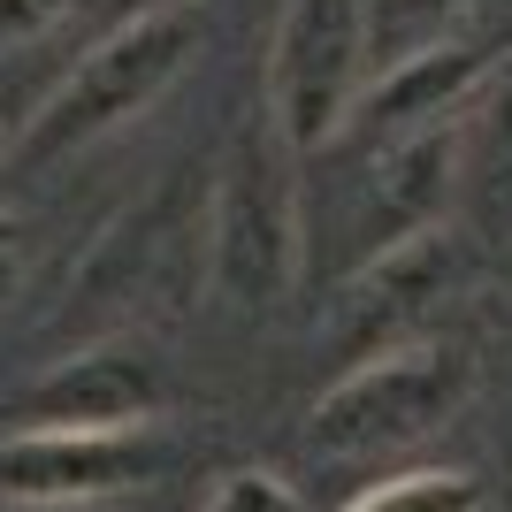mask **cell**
Wrapping results in <instances>:
<instances>
[{
  "label": "cell",
  "instance_id": "3957f363",
  "mask_svg": "<svg viewBox=\"0 0 512 512\" xmlns=\"http://www.w3.org/2000/svg\"><path fill=\"white\" fill-rule=\"evenodd\" d=\"M474 390V360L444 337H406L390 352H367L314 398V451L321 459H375L406 451L451 421Z\"/></svg>",
  "mask_w": 512,
  "mask_h": 512
},
{
  "label": "cell",
  "instance_id": "7c38bea8",
  "mask_svg": "<svg viewBox=\"0 0 512 512\" xmlns=\"http://www.w3.org/2000/svg\"><path fill=\"white\" fill-rule=\"evenodd\" d=\"M474 0H367V39H375V62H398V54H421V46L444 39L451 16H467Z\"/></svg>",
  "mask_w": 512,
  "mask_h": 512
},
{
  "label": "cell",
  "instance_id": "30bf717a",
  "mask_svg": "<svg viewBox=\"0 0 512 512\" xmlns=\"http://www.w3.org/2000/svg\"><path fill=\"white\" fill-rule=\"evenodd\" d=\"M459 230L467 237H512V54L490 62L482 92L459 115Z\"/></svg>",
  "mask_w": 512,
  "mask_h": 512
},
{
  "label": "cell",
  "instance_id": "4fadbf2b",
  "mask_svg": "<svg viewBox=\"0 0 512 512\" xmlns=\"http://www.w3.org/2000/svg\"><path fill=\"white\" fill-rule=\"evenodd\" d=\"M207 512H306V505H299V490H291L283 474H268V467H237V474H222V482H214Z\"/></svg>",
  "mask_w": 512,
  "mask_h": 512
},
{
  "label": "cell",
  "instance_id": "7a4b0ae2",
  "mask_svg": "<svg viewBox=\"0 0 512 512\" xmlns=\"http://www.w3.org/2000/svg\"><path fill=\"white\" fill-rule=\"evenodd\" d=\"M207 283L214 299L260 306L291 299V283L306 268V192H299V153H283L268 123H253L230 146L222 176L207 192Z\"/></svg>",
  "mask_w": 512,
  "mask_h": 512
},
{
  "label": "cell",
  "instance_id": "6da1fadb",
  "mask_svg": "<svg viewBox=\"0 0 512 512\" xmlns=\"http://www.w3.org/2000/svg\"><path fill=\"white\" fill-rule=\"evenodd\" d=\"M192 54H199V8L192 0L130 8L92 54H77V69H69L62 85L39 100V115L23 123L16 161L23 169H46V161H69V153L115 138V130L138 123V115L192 69Z\"/></svg>",
  "mask_w": 512,
  "mask_h": 512
},
{
  "label": "cell",
  "instance_id": "52a82bcc",
  "mask_svg": "<svg viewBox=\"0 0 512 512\" xmlns=\"http://www.w3.org/2000/svg\"><path fill=\"white\" fill-rule=\"evenodd\" d=\"M161 360L138 344H85L23 390L8 421L16 428H146L161 413Z\"/></svg>",
  "mask_w": 512,
  "mask_h": 512
},
{
  "label": "cell",
  "instance_id": "8992f818",
  "mask_svg": "<svg viewBox=\"0 0 512 512\" xmlns=\"http://www.w3.org/2000/svg\"><path fill=\"white\" fill-rule=\"evenodd\" d=\"M451 199H459V123L367 146L360 153V207H352L360 260H375L383 245H406L421 230H444Z\"/></svg>",
  "mask_w": 512,
  "mask_h": 512
},
{
  "label": "cell",
  "instance_id": "5b68a950",
  "mask_svg": "<svg viewBox=\"0 0 512 512\" xmlns=\"http://www.w3.org/2000/svg\"><path fill=\"white\" fill-rule=\"evenodd\" d=\"M161 467L146 428H8L0 436V497L16 505H100L138 490Z\"/></svg>",
  "mask_w": 512,
  "mask_h": 512
},
{
  "label": "cell",
  "instance_id": "5bb4252c",
  "mask_svg": "<svg viewBox=\"0 0 512 512\" xmlns=\"http://www.w3.org/2000/svg\"><path fill=\"white\" fill-rule=\"evenodd\" d=\"M85 0H0V39H39L54 23H69Z\"/></svg>",
  "mask_w": 512,
  "mask_h": 512
},
{
  "label": "cell",
  "instance_id": "8fae6325",
  "mask_svg": "<svg viewBox=\"0 0 512 512\" xmlns=\"http://www.w3.org/2000/svg\"><path fill=\"white\" fill-rule=\"evenodd\" d=\"M344 512H482V482L467 467H413L360 490Z\"/></svg>",
  "mask_w": 512,
  "mask_h": 512
},
{
  "label": "cell",
  "instance_id": "277c9868",
  "mask_svg": "<svg viewBox=\"0 0 512 512\" xmlns=\"http://www.w3.org/2000/svg\"><path fill=\"white\" fill-rule=\"evenodd\" d=\"M367 77H375V39H367V0H283L268 69H260V123L283 138V153H321L352 130Z\"/></svg>",
  "mask_w": 512,
  "mask_h": 512
},
{
  "label": "cell",
  "instance_id": "9a60e30c",
  "mask_svg": "<svg viewBox=\"0 0 512 512\" xmlns=\"http://www.w3.org/2000/svg\"><path fill=\"white\" fill-rule=\"evenodd\" d=\"M8 276H16V222L0 214V291H8Z\"/></svg>",
  "mask_w": 512,
  "mask_h": 512
},
{
  "label": "cell",
  "instance_id": "9c48e42d",
  "mask_svg": "<svg viewBox=\"0 0 512 512\" xmlns=\"http://www.w3.org/2000/svg\"><path fill=\"white\" fill-rule=\"evenodd\" d=\"M451 276H459V230H451V222L406 237V245H383L375 260H360L352 283H344V337H352V360L406 344V329L451 291Z\"/></svg>",
  "mask_w": 512,
  "mask_h": 512
},
{
  "label": "cell",
  "instance_id": "ba28073f",
  "mask_svg": "<svg viewBox=\"0 0 512 512\" xmlns=\"http://www.w3.org/2000/svg\"><path fill=\"white\" fill-rule=\"evenodd\" d=\"M490 77V54L467 39H436L421 54H398V62H375L360 107H352V130L360 146H390V138H421V130H444L467 115V100Z\"/></svg>",
  "mask_w": 512,
  "mask_h": 512
}]
</instances>
